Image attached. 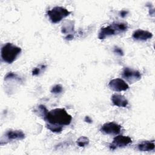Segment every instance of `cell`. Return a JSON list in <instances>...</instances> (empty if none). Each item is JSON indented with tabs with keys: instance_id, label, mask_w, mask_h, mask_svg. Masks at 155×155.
I'll return each instance as SVG.
<instances>
[{
	"instance_id": "6da1fadb",
	"label": "cell",
	"mask_w": 155,
	"mask_h": 155,
	"mask_svg": "<svg viewBox=\"0 0 155 155\" xmlns=\"http://www.w3.org/2000/svg\"><path fill=\"white\" fill-rule=\"evenodd\" d=\"M48 124L59 125H68L72 120L71 115L64 108H55L48 111L44 119Z\"/></svg>"
},
{
	"instance_id": "7402d4cb",
	"label": "cell",
	"mask_w": 155,
	"mask_h": 155,
	"mask_svg": "<svg viewBox=\"0 0 155 155\" xmlns=\"http://www.w3.org/2000/svg\"><path fill=\"white\" fill-rule=\"evenodd\" d=\"M84 120L88 123H91L92 122V120L89 117V116H85Z\"/></svg>"
},
{
	"instance_id": "d6986e66",
	"label": "cell",
	"mask_w": 155,
	"mask_h": 155,
	"mask_svg": "<svg viewBox=\"0 0 155 155\" xmlns=\"http://www.w3.org/2000/svg\"><path fill=\"white\" fill-rule=\"evenodd\" d=\"M45 65H40L38 67H35L33 70V71H32V75L33 76H37V75H38L39 74H40V73L44 69H45Z\"/></svg>"
},
{
	"instance_id": "8fae6325",
	"label": "cell",
	"mask_w": 155,
	"mask_h": 155,
	"mask_svg": "<svg viewBox=\"0 0 155 155\" xmlns=\"http://www.w3.org/2000/svg\"><path fill=\"white\" fill-rule=\"evenodd\" d=\"M111 101L114 105L119 107H126L128 104L127 99L124 96L118 94L112 95Z\"/></svg>"
},
{
	"instance_id": "9a60e30c",
	"label": "cell",
	"mask_w": 155,
	"mask_h": 155,
	"mask_svg": "<svg viewBox=\"0 0 155 155\" xmlns=\"http://www.w3.org/2000/svg\"><path fill=\"white\" fill-rule=\"evenodd\" d=\"M90 140L87 137L81 136L77 140V144L81 147H84L88 145Z\"/></svg>"
},
{
	"instance_id": "8992f818",
	"label": "cell",
	"mask_w": 155,
	"mask_h": 155,
	"mask_svg": "<svg viewBox=\"0 0 155 155\" xmlns=\"http://www.w3.org/2000/svg\"><path fill=\"white\" fill-rule=\"evenodd\" d=\"M122 76L128 82L133 84L141 79V74L137 70H135L128 67L124 68Z\"/></svg>"
},
{
	"instance_id": "5b68a950",
	"label": "cell",
	"mask_w": 155,
	"mask_h": 155,
	"mask_svg": "<svg viewBox=\"0 0 155 155\" xmlns=\"http://www.w3.org/2000/svg\"><path fill=\"white\" fill-rule=\"evenodd\" d=\"M25 138V134L21 130H10L7 131L4 135L1 137V145L7 143L12 140H22Z\"/></svg>"
},
{
	"instance_id": "7c38bea8",
	"label": "cell",
	"mask_w": 155,
	"mask_h": 155,
	"mask_svg": "<svg viewBox=\"0 0 155 155\" xmlns=\"http://www.w3.org/2000/svg\"><path fill=\"white\" fill-rule=\"evenodd\" d=\"M154 141H142L137 144V149L141 151H150L154 149Z\"/></svg>"
},
{
	"instance_id": "ac0fdd59",
	"label": "cell",
	"mask_w": 155,
	"mask_h": 155,
	"mask_svg": "<svg viewBox=\"0 0 155 155\" xmlns=\"http://www.w3.org/2000/svg\"><path fill=\"white\" fill-rule=\"evenodd\" d=\"M62 86L60 84H56L53 86L51 90V92L53 94H59L62 91Z\"/></svg>"
},
{
	"instance_id": "603a6c76",
	"label": "cell",
	"mask_w": 155,
	"mask_h": 155,
	"mask_svg": "<svg viewBox=\"0 0 155 155\" xmlns=\"http://www.w3.org/2000/svg\"><path fill=\"white\" fill-rule=\"evenodd\" d=\"M73 38V36L72 34H68L66 37H65V39H67V40H71Z\"/></svg>"
},
{
	"instance_id": "e0dca14e",
	"label": "cell",
	"mask_w": 155,
	"mask_h": 155,
	"mask_svg": "<svg viewBox=\"0 0 155 155\" xmlns=\"http://www.w3.org/2000/svg\"><path fill=\"white\" fill-rule=\"evenodd\" d=\"M73 24H65L62 27V32L64 33H68L69 32L73 31Z\"/></svg>"
},
{
	"instance_id": "7a4b0ae2",
	"label": "cell",
	"mask_w": 155,
	"mask_h": 155,
	"mask_svg": "<svg viewBox=\"0 0 155 155\" xmlns=\"http://www.w3.org/2000/svg\"><path fill=\"white\" fill-rule=\"evenodd\" d=\"M128 29V25L124 22H113L110 25L101 28L98 38L104 39L110 36L122 33Z\"/></svg>"
},
{
	"instance_id": "9c48e42d",
	"label": "cell",
	"mask_w": 155,
	"mask_h": 155,
	"mask_svg": "<svg viewBox=\"0 0 155 155\" xmlns=\"http://www.w3.org/2000/svg\"><path fill=\"white\" fill-rule=\"evenodd\" d=\"M108 87L114 91H125L129 88V86L127 83L120 78L111 79L108 83Z\"/></svg>"
},
{
	"instance_id": "4fadbf2b",
	"label": "cell",
	"mask_w": 155,
	"mask_h": 155,
	"mask_svg": "<svg viewBox=\"0 0 155 155\" xmlns=\"http://www.w3.org/2000/svg\"><path fill=\"white\" fill-rule=\"evenodd\" d=\"M48 112V111L47 110L46 107L43 105H39L35 110V113H36L39 116L42 117L43 119L45 118V117L47 114Z\"/></svg>"
},
{
	"instance_id": "5bb4252c",
	"label": "cell",
	"mask_w": 155,
	"mask_h": 155,
	"mask_svg": "<svg viewBox=\"0 0 155 155\" xmlns=\"http://www.w3.org/2000/svg\"><path fill=\"white\" fill-rule=\"evenodd\" d=\"M47 128L50 130L53 133H60L62 130V126L56 125V124H47L46 125Z\"/></svg>"
},
{
	"instance_id": "ffe728a7",
	"label": "cell",
	"mask_w": 155,
	"mask_h": 155,
	"mask_svg": "<svg viewBox=\"0 0 155 155\" xmlns=\"http://www.w3.org/2000/svg\"><path fill=\"white\" fill-rule=\"evenodd\" d=\"M113 51H114V53L119 54V56H123L124 55V52H123L122 50L120 48H119L117 47H115L114 48Z\"/></svg>"
},
{
	"instance_id": "52a82bcc",
	"label": "cell",
	"mask_w": 155,
	"mask_h": 155,
	"mask_svg": "<svg viewBox=\"0 0 155 155\" xmlns=\"http://www.w3.org/2000/svg\"><path fill=\"white\" fill-rule=\"evenodd\" d=\"M131 139L130 137L119 135L113 139L112 143L110 145V149L114 150L118 148H122L131 143Z\"/></svg>"
},
{
	"instance_id": "44dd1931",
	"label": "cell",
	"mask_w": 155,
	"mask_h": 155,
	"mask_svg": "<svg viewBox=\"0 0 155 155\" xmlns=\"http://www.w3.org/2000/svg\"><path fill=\"white\" fill-rule=\"evenodd\" d=\"M128 11H126V10H122V11L120 12L119 15H120V16L121 17L124 18V17L126 16V15L128 14Z\"/></svg>"
},
{
	"instance_id": "3957f363",
	"label": "cell",
	"mask_w": 155,
	"mask_h": 155,
	"mask_svg": "<svg viewBox=\"0 0 155 155\" xmlns=\"http://www.w3.org/2000/svg\"><path fill=\"white\" fill-rule=\"evenodd\" d=\"M21 51L20 47L10 42L7 43L1 48V58L5 62L12 64L20 54Z\"/></svg>"
},
{
	"instance_id": "277c9868",
	"label": "cell",
	"mask_w": 155,
	"mask_h": 155,
	"mask_svg": "<svg viewBox=\"0 0 155 155\" xmlns=\"http://www.w3.org/2000/svg\"><path fill=\"white\" fill-rule=\"evenodd\" d=\"M70 13L71 12L67 8L60 6L54 7L47 12V15L53 23H58L60 22L62 19L68 16Z\"/></svg>"
},
{
	"instance_id": "2e32d148",
	"label": "cell",
	"mask_w": 155,
	"mask_h": 155,
	"mask_svg": "<svg viewBox=\"0 0 155 155\" xmlns=\"http://www.w3.org/2000/svg\"><path fill=\"white\" fill-rule=\"evenodd\" d=\"M11 79L21 81V79L18 77V76L16 73H13V72H9L4 77V80L7 81V80H11Z\"/></svg>"
},
{
	"instance_id": "ba28073f",
	"label": "cell",
	"mask_w": 155,
	"mask_h": 155,
	"mask_svg": "<svg viewBox=\"0 0 155 155\" xmlns=\"http://www.w3.org/2000/svg\"><path fill=\"white\" fill-rule=\"evenodd\" d=\"M121 126L116 123L110 122L104 124L101 129V131L105 134L116 135L120 133Z\"/></svg>"
},
{
	"instance_id": "30bf717a",
	"label": "cell",
	"mask_w": 155,
	"mask_h": 155,
	"mask_svg": "<svg viewBox=\"0 0 155 155\" xmlns=\"http://www.w3.org/2000/svg\"><path fill=\"white\" fill-rule=\"evenodd\" d=\"M132 37L137 41H147L153 37V34L148 31L139 29L133 32Z\"/></svg>"
}]
</instances>
